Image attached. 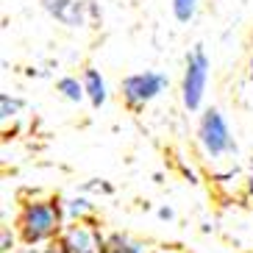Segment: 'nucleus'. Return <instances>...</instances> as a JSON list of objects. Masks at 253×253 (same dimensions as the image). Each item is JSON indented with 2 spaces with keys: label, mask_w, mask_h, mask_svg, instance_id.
I'll return each mask as SVG.
<instances>
[{
  "label": "nucleus",
  "mask_w": 253,
  "mask_h": 253,
  "mask_svg": "<svg viewBox=\"0 0 253 253\" xmlns=\"http://www.w3.org/2000/svg\"><path fill=\"white\" fill-rule=\"evenodd\" d=\"M17 231L25 245H39L53 237H61V206L56 201H28L20 209L17 217Z\"/></svg>",
  "instance_id": "obj_1"
},
{
  "label": "nucleus",
  "mask_w": 253,
  "mask_h": 253,
  "mask_svg": "<svg viewBox=\"0 0 253 253\" xmlns=\"http://www.w3.org/2000/svg\"><path fill=\"white\" fill-rule=\"evenodd\" d=\"M198 145L206 159H223L225 153H237V142L231 136V128L225 123L220 109H206L198 123Z\"/></svg>",
  "instance_id": "obj_2"
},
{
  "label": "nucleus",
  "mask_w": 253,
  "mask_h": 253,
  "mask_svg": "<svg viewBox=\"0 0 253 253\" xmlns=\"http://www.w3.org/2000/svg\"><path fill=\"white\" fill-rule=\"evenodd\" d=\"M209 56L203 50V45H195L186 53L184 64V78H181V100H184L186 112H198L203 106V95L209 86Z\"/></svg>",
  "instance_id": "obj_3"
},
{
  "label": "nucleus",
  "mask_w": 253,
  "mask_h": 253,
  "mask_svg": "<svg viewBox=\"0 0 253 253\" xmlns=\"http://www.w3.org/2000/svg\"><path fill=\"white\" fill-rule=\"evenodd\" d=\"M167 84H170V78H167V73H162V70L131 73V75H126V78L120 81V95H123V100H126L128 109L139 112V109H145L148 103H153V100L167 89Z\"/></svg>",
  "instance_id": "obj_4"
},
{
  "label": "nucleus",
  "mask_w": 253,
  "mask_h": 253,
  "mask_svg": "<svg viewBox=\"0 0 253 253\" xmlns=\"http://www.w3.org/2000/svg\"><path fill=\"white\" fill-rule=\"evenodd\" d=\"M59 253H106V242L89 220H81L61 231Z\"/></svg>",
  "instance_id": "obj_5"
},
{
  "label": "nucleus",
  "mask_w": 253,
  "mask_h": 253,
  "mask_svg": "<svg viewBox=\"0 0 253 253\" xmlns=\"http://www.w3.org/2000/svg\"><path fill=\"white\" fill-rule=\"evenodd\" d=\"M39 3H42V8H45L53 20H59L67 28H84L86 25V11H89V6L81 3V0H39Z\"/></svg>",
  "instance_id": "obj_6"
},
{
  "label": "nucleus",
  "mask_w": 253,
  "mask_h": 253,
  "mask_svg": "<svg viewBox=\"0 0 253 253\" xmlns=\"http://www.w3.org/2000/svg\"><path fill=\"white\" fill-rule=\"evenodd\" d=\"M81 84H84V92H86V100H89L95 109H100V106L109 100V86H106V78L100 75V70L86 67L81 75Z\"/></svg>",
  "instance_id": "obj_7"
},
{
  "label": "nucleus",
  "mask_w": 253,
  "mask_h": 253,
  "mask_svg": "<svg viewBox=\"0 0 253 253\" xmlns=\"http://www.w3.org/2000/svg\"><path fill=\"white\" fill-rule=\"evenodd\" d=\"M56 92H61V97L70 100V103H81L84 97H86L84 84L78 81L75 75H64V78H59V81H56Z\"/></svg>",
  "instance_id": "obj_8"
},
{
  "label": "nucleus",
  "mask_w": 253,
  "mask_h": 253,
  "mask_svg": "<svg viewBox=\"0 0 253 253\" xmlns=\"http://www.w3.org/2000/svg\"><path fill=\"white\" fill-rule=\"evenodd\" d=\"M106 253H148L145 251V245L142 242H136V239H128V237H112L109 242H106Z\"/></svg>",
  "instance_id": "obj_9"
},
{
  "label": "nucleus",
  "mask_w": 253,
  "mask_h": 253,
  "mask_svg": "<svg viewBox=\"0 0 253 253\" xmlns=\"http://www.w3.org/2000/svg\"><path fill=\"white\" fill-rule=\"evenodd\" d=\"M198 6H201V0H172V17L181 25L192 23L195 14H198Z\"/></svg>",
  "instance_id": "obj_10"
},
{
  "label": "nucleus",
  "mask_w": 253,
  "mask_h": 253,
  "mask_svg": "<svg viewBox=\"0 0 253 253\" xmlns=\"http://www.w3.org/2000/svg\"><path fill=\"white\" fill-rule=\"evenodd\" d=\"M23 97H14L8 95V92H3L0 95V117H3V123H8L11 117H17V114L23 112Z\"/></svg>",
  "instance_id": "obj_11"
},
{
  "label": "nucleus",
  "mask_w": 253,
  "mask_h": 253,
  "mask_svg": "<svg viewBox=\"0 0 253 253\" xmlns=\"http://www.w3.org/2000/svg\"><path fill=\"white\" fill-rule=\"evenodd\" d=\"M64 209L70 211L73 223H81V220H86V214L92 211V203L86 201V198H73V201L64 203Z\"/></svg>",
  "instance_id": "obj_12"
},
{
  "label": "nucleus",
  "mask_w": 253,
  "mask_h": 253,
  "mask_svg": "<svg viewBox=\"0 0 253 253\" xmlns=\"http://www.w3.org/2000/svg\"><path fill=\"white\" fill-rule=\"evenodd\" d=\"M159 217H162V220H172V209L170 206H162V209H159Z\"/></svg>",
  "instance_id": "obj_13"
},
{
  "label": "nucleus",
  "mask_w": 253,
  "mask_h": 253,
  "mask_svg": "<svg viewBox=\"0 0 253 253\" xmlns=\"http://www.w3.org/2000/svg\"><path fill=\"white\" fill-rule=\"evenodd\" d=\"M153 253H178V251H172V248H156Z\"/></svg>",
  "instance_id": "obj_14"
}]
</instances>
